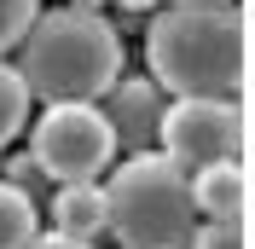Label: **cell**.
Returning a JSON list of instances; mask_svg holds the SVG:
<instances>
[{
  "label": "cell",
  "mask_w": 255,
  "mask_h": 249,
  "mask_svg": "<svg viewBox=\"0 0 255 249\" xmlns=\"http://www.w3.org/2000/svg\"><path fill=\"white\" fill-rule=\"evenodd\" d=\"M151 76L180 99H238L250 81L244 6H168L145 35Z\"/></svg>",
  "instance_id": "6da1fadb"
},
{
  "label": "cell",
  "mask_w": 255,
  "mask_h": 249,
  "mask_svg": "<svg viewBox=\"0 0 255 249\" xmlns=\"http://www.w3.org/2000/svg\"><path fill=\"white\" fill-rule=\"evenodd\" d=\"M17 76L29 87V99L47 105H93L99 93H111L122 76V41L99 12H47L35 17L29 35L17 41Z\"/></svg>",
  "instance_id": "7a4b0ae2"
},
{
  "label": "cell",
  "mask_w": 255,
  "mask_h": 249,
  "mask_svg": "<svg viewBox=\"0 0 255 249\" xmlns=\"http://www.w3.org/2000/svg\"><path fill=\"white\" fill-rule=\"evenodd\" d=\"M105 209H111V226L128 249H186L191 226H197L191 180L162 151L128 156L116 180L105 186Z\"/></svg>",
  "instance_id": "3957f363"
},
{
  "label": "cell",
  "mask_w": 255,
  "mask_h": 249,
  "mask_svg": "<svg viewBox=\"0 0 255 249\" xmlns=\"http://www.w3.org/2000/svg\"><path fill=\"white\" fill-rule=\"evenodd\" d=\"M116 156V122L99 105H47L35 122V168L58 186L93 180Z\"/></svg>",
  "instance_id": "277c9868"
},
{
  "label": "cell",
  "mask_w": 255,
  "mask_h": 249,
  "mask_svg": "<svg viewBox=\"0 0 255 249\" xmlns=\"http://www.w3.org/2000/svg\"><path fill=\"white\" fill-rule=\"evenodd\" d=\"M157 139L186 174L209 162H244V99H174L157 122Z\"/></svg>",
  "instance_id": "5b68a950"
},
{
  "label": "cell",
  "mask_w": 255,
  "mask_h": 249,
  "mask_svg": "<svg viewBox=\"0 0 255 249\" xmlns=\"http://www.w3.org/2000/svg\"><path fill=\"white\" fill-rule=\"evenodd\" d=\"M191 180V203L209 220H244L250 215V168L244 162H209V168L186 174Z\"/></svg>",
  "instance_id": "8992f818"
},
{
  "label": "cell",
  "mask_w": 255,
  "mask_h": 249,
  "mask_svg": "<svg viewBox=\"0 0 255 249\" xmlns=\"http://www.w3.org/2000/svg\"><path fill=\"white\" fill-rule=\"evenodd\" d=\"M52 220H58V232H64V238L93 244V238L111 226L105 186H93V180H81V186H58V197H52Z\"/></svg>",
  "instance_id": "52a82bcc"
},
{
  "label": "cell",
  "mask_w": 255,
  "mask_h": 249,
  "mask_svg": "<svg viewBox=\"0 0 255 249\" xmlns=\"http://www.w3.org/2000/svg\"><path fill=\"white\" fill-rule=\"evenodd\" d=\"M35 244V203L12 180H0V249H29Z\"/></svg>",
  "instance_id": "ba28073f"
},
{
  "label": "cell",
  "mask_w": 255,
  "mask_h": 249,
  "mask_svg": "<svg viewBox=\"0 0 255 249\" xmlns=\"http://www.w3.org/2000/svg\"><path fill=\"white\" fill-rule=\"evenodd\" d=\"M23 122H29V87H23V76L12 64L0 58V151L23 133Z\"/></svg>",
  "instance_id": "9c48e42d"
},
{
  "label": "cell",
  "mask_w": 255,
  "mask_h": 249,
  "mask_svg": "<svg viewBox=\"0 0 255 249\" xmlns=\"http://www.w3.org/2000/svg\"><path fill=\"white\" fill-rule=\"evenodd\" d=\"M186 249H250V226L244 220H203V226H191Z\"/></svg>",
  "instance_id": "30bf717a"
},
{
  "label": "cell",
  "mask_w": 255,
  "mask_h": 249,
  "mask_svg": "<svg viewBox=\"0 0 255 249\" xmlns=\"http://www.w3.org/2000/svg\"><path fill=\"white\" fill-rule=\"evenodd\" d=\"M35 17H41V0H0V58L29 35Z\"/></svg>",
  "instance_id": "8fae6325"
},
{
  "label": "cell",
  "mask_w": 255,
  "mask_h": 249,
  "mask_svg": "<svg viewBox=\"0 0 255 249\" xmlns=\"http://www.w3.org/2000/svg\"><path fill=\"white\" fill-rule=\"evenodd\" d=\"M29 249H93V244H81V238H64V232H35Z\"/></svg>",
  "instance_id": "7c38bea8"
},
{
  "label": "cell",
  "mask_w": 255,
  "mask_h": 249,
  "mask_svg": "<svg viewBox=\"0 0 255 249\" xmlns=\"http://www.w3.org/2000/svg\"><path fill=\"white\" fill-rule=\"evenodd\" d=\"M116 6H128V12H151V6H162V0H116Z\"/></svg>",
  "instance_id": "4fadbf2b"
},
{
  "label": "cell",
  "mask_w": 255,
  "mask_h": 249,
  "mask_svg": "<svg viewBox=\"0 0 255 249\" xmlns=\"http://www.w3.org/2000/svg\"><path fill=\"white\" fill-rule=\"evenodd\" d=\"M174 6H238V0H174Z\"/></svg>",
  "instance_id": "5bb4252c"
}]
</instances>
